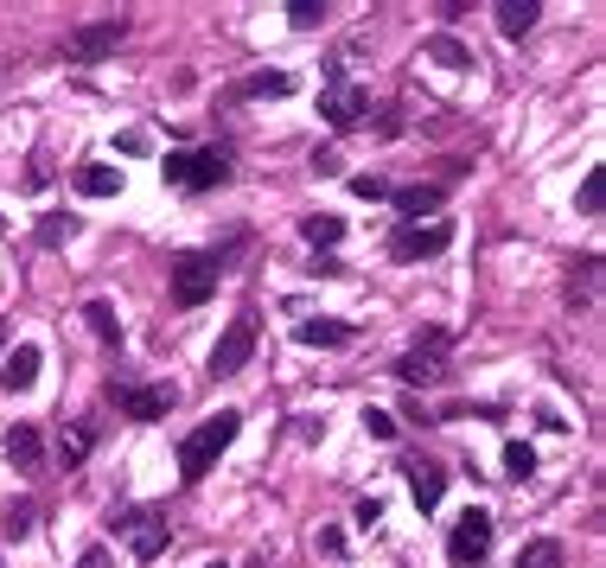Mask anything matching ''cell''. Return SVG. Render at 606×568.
Returning a JSON list of instances; mask_svg holds the SVG:
<instances>
[{"label":"cell","instance_id":"35","mask_svg":"<svg viewBox=\"0 0 606 568\" xmlns=\"http://www.w3.org/2000/svg\"><path fill=\"white\" fill-rule=\"evenodd\" d=\"M320 556H345V537L339 530H320Z\"/></svg>","mask_w":606,"mask_h":568},{"label":"cell","instance_id":"25","mask_svg":"<svg viewBox=\"0 0 606 568\" xmlns=\"http://www.w3.org/2000/svg\"><path fill=\"white\" fill-rule=\"evenodd\" d=\"M32 517H39V505H32V498H20V505H7V511H0V530L20 542V537H32Z\"/></svg>","mask_w":606,"mask_h":568},{"label":"cell","instance_id":"34","mask_svg":"<svg viewBox=\"0 0 606 568\" xmlns=\"http://www.w3.org/2000/svg\"><path fill=\"white\" fill-rule=\"evenodd\" d=\"M377 517H383V498H364V505H357V524H364V530H371Z\"/></svg>","mask_w":606,"mask_h":568},{"label":"cell","instance_id":"30","mask_svg":"<svg viewBox=\"0 0 606 568\" xmlns=\"http://www.w3.org/2000/svg\"><path fill=\"white\" fill-rule=\"evenodd\" d=\"M364 435L371 440H396V415L390 409H364Z\"/></svg>","mask_w":606,"mask_h":568},{"label":"cell","instance_id":"4","mask_svg":"<svg viewBox=\"0 0 606 568\" xmlns=\"http://www.w3.org/2000/svg\"><path fill=\"white\" fill-rule=\"evenodd\" d=\"M492 530H498L492 511H479V505H473V511H459V524L447 530V562H454V568H479L485 556H492Z\"/></svg>","mask_w":606,"mask_h":568},{"label":"cell","instance_id":"1","mask_svg":"<svg viewBox=\"0 0 606 568\" xmlns=\"http://www.w3.org/2000/svg\"><path fill=\"white\" fill-rule=\"evenodd\" d=\"M236 435H243V415H236V409H218L211 422H199L192 435L179 440V479H185V486H199L204 473H218V460L230 454V440H236Z\"/></svg>","mask_w":606,"mask_h":568},{"label":"cell","instance_id":"32","mask_svg":"<svg viewBox=\"0 0 606 568\" xmlns=\"http://www.w3.org/2000/svg\"><path fill=\"white\" fill-rule=\"evenodd\" d=\"M352 192H357V199H390V185H383L377 173H357V180H352Z\"/></svg>","mask_w":606,"mask_h":568},{"label":"cell","instance_id":"19","mask_svg":"<svg viewBox=\"0 0 606 568\" xmlns=\"http://www.w3.org/2000/svg\"><path fill=\"white\" fill-rule=\"evenodd\" d=\"M492 13H498V32H505V39H524V32L536 27V13H543V0H498Z\"/></svg>","mask_w":606,"mask_h":568},{"label":"cell","instance_id":"24","mask_svg":"<svg viewBox=\"0 0 606 568\" xmlns=\"http://www.w3.org/2000/svg\"><path fill=\"white\" fill-rule=\"evenodd\" d=\"M83 320H90V333H97L102 345H122V320H115V307H109V301H90V307H83Z\"/></svg>","mask_w":606,"mask_h":568},{"label":"cell","instance_id":"14","mask_svg":"<svg viewBox=\"0 0 606 568\" xmlns=\"http://www.w3.org/2000/svg\"><path fill=\"white\" fill-rule=\"evenodd\" d=\"M39 345H13V352H7V358H0V384L13 389V396H20V389H32L39 384Z\"/></svg>","mask_w":606,"mask_h":568},{"label":"cell","instance_id":"7","mask_svg":"<svg viewBox=\"0 0 606 568\" xmlns=\"http://www.w3.org/2000/svg\"><path fill=\"white\" fill-rule=\"evenodd\" d=\"M109 403H115L128 422H166L173 389H166V384H109Z\"/></svg>","mask_w":606,"mask_h":568},{"label":"cell","instance_id":"8","mask_svg":"<svg viewBox=\"0 0 606 568\" xmlns=\"http://www.w3.org/2000/svg\"><path fill=\"white\" fill-rule=\"evenodd\" d=\"M115 530H122L128 537V549H134V562H160V556H166V524H160V517L153 511H122L115 517Z\"/></svg>","mask_w":606,"mask_h":568},{"label":"cell","instance_id":"31","mask_svg":"<svg viewBox=\"0 0 606 568\" xmlns=\"http://www.w3.org/2000/svg\"><path fill=\"white\" fill-rule=\"evenodd\" d=\"M90 440H97V435H90V422H77L71 435H64V466L83 460V454H90Z\"/></svg>","mask_w":606,"mask_h":568},{"label":"cell","instance_id":"26","mask_svg":"<svg viewBox=\"0 0 606 568\" xmlns=\"http://www.w3.org/2000/svg\"><path fill=\"white\" fill-rule=\"evenodd\" d=\"M536 473V447L531 440H505V479H531Z\"/></svg>","mask_w":606,"mask_h":568},{"label":"cell","instance_id":"27","mask_svg":"<svg viewBox=\"0 0 606 568\" xmlns=\"http://www.w3.org/2000/svg\"><path fill=\"white\" fill-rule=\"evenodd\" d=\"M600 205H606V173L594 166V173L582 180V192H575V211H582V217H594Z\"/></svg>","mask_w":606,"mask_h":568},{"label":"cell","instance_id":"13","mask_svg":"<svg viewBox=\"0 0 606 568\" xmlns=\"http://www.w3.org/2000/svg\"><path fill=\"white\" fill-rule=\"evenodd\" d=\"M441 199H447V185H403V192H390V205L403 211V224L434 217V211H441Z\"/></svg>","mask_w":606,"mask_h":568},{"label":"cell","instance_id":"29","mask_svg":"<svg viewBox=\"0 0 606 568\" xmlns=\"http://www.w3.org/2000/svg\"><path fill=\"white\" fill-rule=\"evenodd\" d=\"M326 13H332L326 0H294V7H287V27H294V32H313Z\"/></svg>","mask_w":606,"mask_h":568},{"label":"cell","instance_id":"17","mask_svg":"<svg viewBox=\"0 0 606 568\" xmlns=\"http://www.w3.org/2000/svg\"><path fill=\"white\" fill-rule=\"evenodd\" d=\"M39 454H46L39 428H32V422H13V428H7V460L20 466V473H32V466H39Z\"/></svg>","mask_w":606,"mask_h":568},{"label":"cell","instance_id":"22","mask_svg":"<svg viewBox=\"0 0 606 568\" xmlns=\"http://www.w3.org/2000/svg\"><path fill=\"white\" fill-rule=\"evenodd\" d=\"M32 236H39V250H64V243L77 236V217H64V211H46Z\"/></svg>","mask_w":606,"mask_h":568},{"label":"cell","instance_id":"6","mask_svg":"<svg viewBox=\"0 0 606 568\" xmlns=\"http://www.w3.org/2000/svg\"><path fill=\"white\" fill-rule=\"evenodd\" d=\"M447 243H454V224H447V217H434V224H396V231H390V256L422 262V256H441Z\"/></svg>","mask_w":606,"mask_h":568},{"label":"cell","instance_id":"37","mask_svg":"<svg viewBox=\"0 0 606 568\" xmlns=\"http://www.w3.org/2000/svg\"><path fill=\"white\" fill-rule=\"evenodd\" d=\"M204 568H224V562H204Z\"/></svg>","mask_w":606,"mask_h":568},{"label":"cell","instance_id":"36","mask_svg":"<svg viewBox=\"0 0 606 568\" xmlns=\"http://www.w3.org/2000/svg\"><path fill=\"white\" fill-rule=\"evenodd\" d=\"M0 352H7V320H0Z\"/></svg>","mask_w":606,"mask_h":568},{"label":"cell","instance_id":"9","mask_svg":"<svg viewBox=\"0 0 606 568\" xmlns=\"http://www.w3.org/2000/svg\"><path fill=\"white\" fill-rule=\"evenodd\" d=\"M122 39H128V20H122V13H109V20H97V27H77L71 32V58H77V64H102Z\"/></svg>","mask_w":606,"mask_h":568},{"label":"cell","instance_id":"2","mask_svg":"<svg viewBox=\"0 0 606 568\" xmlns=\"http://www.w3.org/2000/svg\"><path fill=\"white\" fill-rule=\"evenodd\" d=\"M160 173H166V185H179V192H211V185L230 180V154L224 148H179V154L160 160Z\"/></svg>","mask_w":606,"mask_h":568},{"label":"cell","instance_id":"28","mask_svg":"<svg viewBox=\"0 0 606 568\" xmlns=\"http://www.w3.org/2000/svg\"><path fill=\"white\" fill-rule=\"evenodd\" d=\"M594 282H600V256H582L575 262V275H568V301H587Z\"/></svg>","mask_w":606,"mask_h":568},{"label":"cell","instance_id":"12","mask_svg":"<svg viewBox=\"0 0 606 568\" xmlns=\"http://www.w3.org/2000/svg\"><path fill=\"white\" fill-rule=\"evenodd\" d=\"M403 473H408V491H415V505H422V511H434V505L447 498V466H441V460H408Z\"/></svg>","mask_w":606,"mask_h":568},{"label":"cell","instance_id":"10","mask_svg":"<svg viewBox=\"0 0 606 568\" xmlns=\"http://www.w3.org/2000/svg\"><path fill=\"white\" fill-rule=\"evenodd\" d=\"M320 115H326L339 134L357 129V122L371 115V90H357V83H326V97H320Z\"/></svg>","mask_w":606,"mask_h":568},{"label":"cell","instance_id":"23","mask_svg":"<svg viewBox=\"0 0 606 568\" xmlns=\"http://www.w3.org/2000/svg\"><path fill=\"white\" fill-rule=\"evenodd\" d=\"M422 52H428L434 64H441V71H466V64H473V52H466V45H459V39H447V32H441V39H428V45H422Z\"/></svg>","mask_w":606,"mask_h":568},{"label":"cell","instance_id":"16","mask_svg":"<svg viewBox=\"0 0 606 568\" xmlns=\"http://www.w3.org/2000/svg\"><path fill=\"white\" fill-rule=\"evenodd\" d=\"M294 90V78L287 71H255V78L230 83V103H255V97H287Z\"/></svg>","mask_w":606,"mask_h":568},{"label":"cell","instance_id":"18","mask_svg":"<svg viewBox=\"0 0 606 568\" xmlns=\"http://www.w3.org/2000/svg\"><path fill=\"white\" fill-rule=\"evenodd\" d=\"M71 180H77L83 199H115V192H122V166H97V160H90V166H77Z\"/></svg>","mask_w":606,"mask_h":568},{"label":"cell","instance_id":"11","mask_svg":"<svg viewBox=\"0 0 606 568\" xmlns=\"http://www.w3.org/2000/svg\"><path fill=\"white\" fill-rule=\"evenodd\" d=\"M441 358H447V333H428L415 352H403V358H396V377L422 389V384H434V377H441Z\"/></svg>","mask_w":606,"mask_h":568},{"label":"cell","instance_id":"5","mask_svg":"<svg viewBox=\"0 0 606 568\" xmlns=\"http://www.w3.org/2000/svg\"><path fill=\"white\" fill-rule=\"evenodd\" d=\"M250 358H255V313H236L224 333H218V345H211L204 371H211V377H236Z\"/></svg>","mask_w":606,"mask_h":568},{"label":"cell","instance_id":"15","mask_svg":"<svg viewBox=\"0 0 606 568\" xmlns=\"http://www.w3.org/2000/svg\"><path fill=\"white\" fill-rule=\"evenodd\" d=\"M294 338H301V345L332 352V345H352V326H345V320H332V313H320V320H301V326H294Z\"/></svg>","mask_w":606,"mask_h":568},{"label":"cell","instance_id":"20","mask_svg":"<svg viewBox=\"0 0 606 568\" xmlns=\"http://www.w3.org/2000/svg\"><path fill=\"white\" fill-rule=\"evenodd\" d=\"M562 562H568V549H562L556 537H536V542L517 549V562H511V568H562Z\"/></svg>","mask_w":606,"mask_h":568},{"label":"cell","instance_id":"3","mask_svg":"<svg viewBox=\"0 0 606 568\" xmlns=\"http://www.w3.org/2000/svg\"><path fill=\"white\" fill-rule=\"evenodd\" d=\"M224 282V256L218 250H185L173 256V307H204Z\"/></svg>","mask_w":606,"mask_h":568},{"label":"cell","instance_id":"21","mask_svg":"<svg viewBox=\"0 0 606 568\" xmlns=\"http://www.w3.org/2000/svg\"><path fill=\"white\" fill-rule=\"evenodd\" d=\"M301 236L313 243V250H332V243L345 236V217H332V211H313V217H301Z\"/></svg>","mask_w":606,"mask_h":568},{"label":"cell","instance_id":"33","mask_svg":"<svg viewBox=\"0 0 606 568\" xmlns=\"http://www.w3.org/2000/svg\"><path fill=\"white\" fill-rule=\"evenodd\" d=\"M77 568H115V556H109V549H83V556H77Z\"/></svg>","mask_w":606,"mask_h":568}]
</instances>
